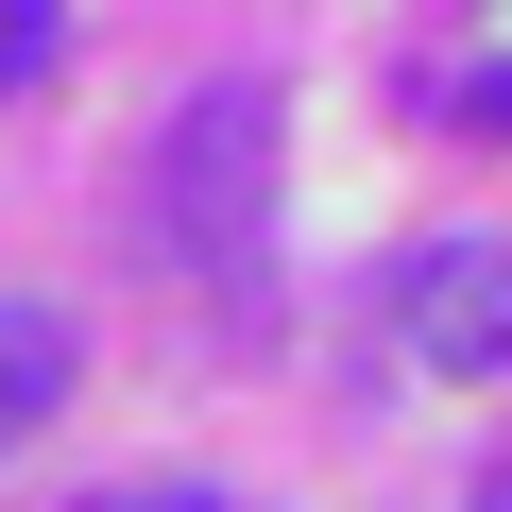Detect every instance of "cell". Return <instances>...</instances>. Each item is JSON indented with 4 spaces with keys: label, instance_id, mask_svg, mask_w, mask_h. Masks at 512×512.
Here are the masks:
<instances>
[{
    "label": "cell",
    "instance_id": "6da1fadb",
    "mask_svg": "<svg viewBox=\"0 0 512 512\" xmlns=\"http://www.w3.org/2000/svg\"><path fill=\"white\" fill-rule=\"evenodd\" d=\"M256 205H274V86H205L154 171H137V239L171 256V274H222V256L256 239Z\"/></svg>",
    "mask_w": 512,
    "mask_h": 512
},
{
    "label": "cell",
    "instance_id": "7a4b0ae2",
    "mask_svg": "<svg viewBox=\"0 0 512 512\" xmlns=\"http://www.w3.org/2000/svg\"><path fill=\"white\" fill-rule=\"evenodd\" d=\"M393 342L427 376H512V239H427L393 274Z\"/></svg>",
    "mask_w": 512,
    "mask_h": 512
},
{
    "label": "cell",
    "instance_id": "3957f363",
    "mask_svg": "<svg viewBox=\"0 0 512 512\" xmlns=\"http://www.w3.org/2000/svg\"><path fill=\"white\" fill-rule=\"evenodd\" d=\"M69 376H86V342H69V308L52 291H0V461H18L52 410H69Z\"/></svg>",
    "mask_w": 512,
    "mask_h": 512
},
{
    "label": "cell",
    "instance_id": "277c9868",
    "mask_svg": "<svg viewBox=\"0 0 512 512\" xmlns=\"http://www.w3.org/2000/svg\"><path fill=\"white\" fill-rule=\"evenodd\" d=\"M52 52H69V18H35V0H18V18H0V86H52Z\"/></svg>",
    "mask_w": 512,
    "mask_h": 512
},
{
    "label": "cell",
    "instance_id": "5b68a950",
    "mask_svg": "<svg viewBox=\"0 0 512 512\" xmlns=\"http://www.w3.org/2000/svg\"><path fill=\"white\" fill-rule=\"evenodd\" d=\"M461 120H478V137H512V69H478V86H461Z\"/></svg>",
    "mask_w": 512,
    "mask_h": 512
},
{
    "label": "cell",
    "instance_id": "8992f818",
    "mask_svg": "<svg viewBox=\"0 0 512 512\" xmlns=\"http://www.w3.org/2000/svg\"><path fill=\"white\" fill-rule=\"evenodd\" d=\"M120 512H256V495H188V478H171V495H120Z\"/></svg>",
    "mask_w": 512,
    "mask_h": 512
},
{
    "label": "cell",
    "instance_id": "52a82bcc",
    "mask_svg": "<svg viewBox=\"0 0 512 512\" xmlns=\"http://www.w3.org/2000/svg\"><path fill=\"white\" fill-rule=\"evenodd\" d=\"M478 512H512V461H495V495H478Z\"/></svg>",
    "mask_w": 512,
    "mask_h": 512
}]
</instances>
